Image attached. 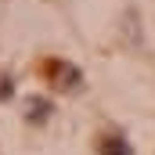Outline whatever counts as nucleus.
Returning a JSON list of instances; mask_svg holds the SVG:
<instances>
[{
    "label": "nucleus",
    "mask_w": 155,
    "mask_h": 155,
    "mask_svg": "<svg viewBox=\"0 0 155 155\" xmlns=\"http://www.w3.org/2000/svg\"><path fill=\"white\" fill-rule=\"evenodd\" d=\"M47 76L54 79V87H58V90H72V87L83 83L79 69H76V65H69V61H47Z\"/></svg>",
    "instance_id": "obj_1"
},
{
    "label": "nucleus",
    "mask_w": 155,
    "mask_h": 155,
    "mask_svg": "<svg viewBox=\"0 0 155 155\" xmlns=\"http://www.w3.org/2000/svg\"><path fill=\"white\" fill-rule=\"evenodd\" d=\"M101 148H105V155H130V144H126L123 137H112V141H105Z\"/></svg>",
    "instance_id": "obj_2"
},
{
    "label": "nucleus",
    "mask_w": 155,
    "mask_h": 155,
    "mask_svg": "<svg viewBox=\"0 0 155 155\" xmlns=\"http://www.w3.org/2000/svg\"><path fill=\"white\" fill-rule=\"evenodd\" d=\"M43 116H51V105H47V101H29V119L40 123Z\"/></svg>",
    "instance_id": "obj_3"
}]
</instances>
